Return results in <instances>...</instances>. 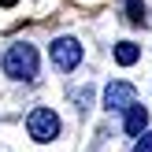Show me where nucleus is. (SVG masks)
Wrapping results in <instances>:
<instances>
[{
  "label": "nucleus",
  "mask_w": 152,
  "mask_h": 152,
  "mask_svg": "<svg viewBox=\"0 0 152 152\" xmlns=\"http://www.w3.org/2000/svg\"><path fill=\"white\" fill-rule=\"evenodd\" d=\"M4 74L15 82H34L37 78V48L26 41H15L4 52Z\"/></svg>",
  "instance_id": "f257e3e1"
},
{
  "label": "nucleus",
  "mask_w": 152,
  "mask_h": 152,
  "mask_svg": "<svg viewBox=\"0 0 152 152\" xmlns=\"http://www.w3.org/2000/svg\"><path fill=\"white\" fill-rule=\"evenodd\" d=\"M26 134L34 141H41V145H45V141H56L59 137V115L52 108H34L26 115Z\"/></svg>",
  "instance_id": "f03ea898"
},
{
  "label": "nucleus",
  "mask_w": 152,
  "mask_h": 152,
  "mask_svg": "<svg viewBox=\"0 0 152 152\" xmlns=\"http://www.w3.org/2000/svg\"><path fill=\"white\" fill-rule=\"evenodd\" d=\"M48 59L59 71H74V67L82 63V45L74 41V37H56V41L48 45Z\"/></svg>",
  "instance_id": "7ed1b4c3"
},
{
  "label": "nucleus",
  "mask_w": 152,
  "mask_h": 152,
  "mask_svg": "<svg viewBox=\"0 0 152 152\" xmlns=\"http://www.w3.org/2000/svg\"><path fill=\"white\" fill-rule=\"evenodd\" d=\"M130 104H137V89L130 82H111L104 89V111H126Z\"/></svg>",
  "instance_id": "20e7f679"
},
{
  "label": "nucleus",
  "mask_w": 152,
  "mask_h": 152,
  "mask_svg": "<svg viewBox=\"0 0 152 152\" xmlns=\"http://www.w3.org/2000/svg\"><path fill=\"white\" fill-rule=\"evenodd\" d=\"M123 130L130 134V137H141V134L148 130V111H145V104H130V108H126Z\"/></svg>",
  "instance_id": "39448f33"
},
{
  "label": "nucleus",
  "mask_w": 152,
  "mask_h": 152,
  "mask_svg": "<svg viewBox=\"0 0 152 152\" xmlns=\"http://www.w3.org/2000/svg\"><path fill=\"white\" fill-rule=\"evenodd\" d=\"M137 59H141V48L134 41H119L115 45V63L119 67H130V63H137Z\"/></svg>",
  "instance_id": "423d86ee"
},
{
  "label": "nucleus",
  "mask_w": 152,
  "mask_h": 152,
  "mask_svg": "<svg viewBox=\"0 0 152 152\" xmlns=\"http://www.w3.org/2000/svg\"><path fill=\"white\" fill-rule=\"evenodd\" d=\"M134 152H152V130H145L141 137H134Z\"/></svg>",
  "instance_id": "0eeeda50"
},
{
  "label": "nucleus",
  "mask_w": 152,
  "mask_h": 152,
  "mask_svg": "<svg viewBox=\"0 0 152 152\" xmlns=\"http://www.w3.org/2000/svg\"><path fill=\"white\" fill-rule=\"evenodd\" d=\"M126 11H130V19H134V22L145 19V4H141V0H130V4H126Z\"/></svg>",
  "instance_id": "6e6552de"
},
{
  "label": "nucleus",
  "mask_w": 152,
  "mask_h": 152,
  "mask_svg": "<svg viewBox=\"0 0 152 152\" xmlns=\"http://www.w3.org/2000/svg\"><path fill=\"white\" fill-rule=\"evenodd\" d=\"M0 4H4V7H11V4H19V0H0Z\"/></svg>",
  "instance_id": "1a4fd4ad"
}]
</instances>
